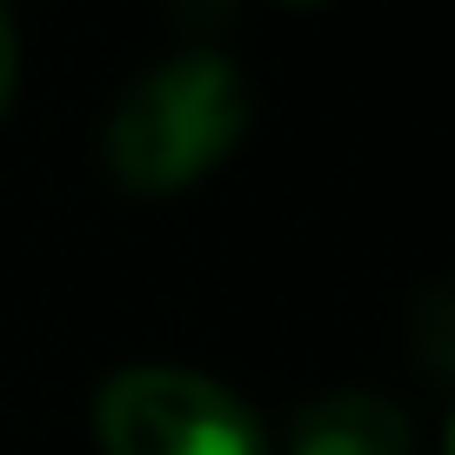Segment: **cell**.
<instances>
[{"label":"cell","instance_id":"obj_1","mask_svg":"<svg viewBox=\"0 0 455 455\" xmlns=\"http://www.w3.org/2000/svg\"><path fill=\"white\" fill-rule=\"evenodd\" d=\"M248 121H255V100H248V81L235 74V60L188 47V54L148 68L114 100L100 155L128 195H174V188L221 168L242 148Z\"/></svg>","mask_w":455,"mask_h":455},{"label":"cell","instance_id":"obj_2","mask_svg":"<svg viewBox=\"0 0 455 455\" xmlns=\"http://www.w3.org/2000/svg\"><path fill=\"white\" fill-rule=\"evenodd\" d=\"M108 455H268L255 409L195 369H121L94 402Z\"/></svg>","mask_w":455,"mask_h":455},{"label":"cell","instance_id":"obj_3","mask_svg":"<svg viewBox=\"0 0 455 455\" xmlns=\"http://www.w3.org/2000/svg\"><path fill=\"white\" fill-rule=\"evenodd\" d=\"M288 455H415V428L388 395L369 388H335L295 409Z\"/></svg>","mask_w":455,"mask_h":455},{"label":"cell","instance_id":"obj_4","mask_svg":"<svg viewBox=\"0 0 455 455\" xmlns=\"http://www.w3.org/2000/svg\"><path fill=\"white\" fill-rule=\"evenodd\" d=\"M422 348H428V362L455 382V308L449 315H428V341H422ZM442 449L455 455V409H449V435H442Z\"/></svg>","mask_w":455,"mask_h":455},{"label":"cell","instance_id":"obj_5","mask_svg":"<svg viewBox=\"0 0 455 455\" xmlns=\"http://www.w3.org/2000/svg\"><path fill=\"white\" fill-rule=\"evenodd\" d=\"M14 81H20V47H14V20H7V7H0V114H7V100H14Z\"/></svg>","mask_w":455,"mask_h":455},{"label":"cell","instance_id":"obj_6","mask_svg":"<svg viewBox=\"0 0 455 455\" xmlns=\"http://www.w3.org/2000/svg\"><path fill=\"white\" fill-rule=\"evenodd\" d=\"M282 7H322V0H282Z\"/></svg>","mask_w":455,"mask_h":455}]
</instances>
